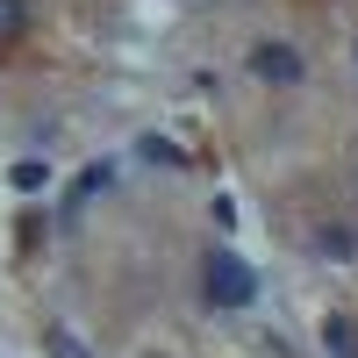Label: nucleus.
I'll return each mask as SVG.
<instances>
[{"label":"nucleus","mask_w":358,"mask_h":358,"mask_svg":"<svg viewBox=\"0 0 358 358\" xmlns=\"http://www.w3.org/2000/svg\"><path fill=\"white\" fill-rule=\"evenodd\" d=\"M143 158H158V165H187V151H179V143H165V136H143Z\"/></svg>","instance_id":"6"},{"label":"nucleus","mask_w":358,"mask_h":358,"mask_svg":"<svg viewBox=\"0 0 358 358\" xmlns=\"http://www.w3.org/2000/svg\"><path fill=\"white\" fill-rule=\"evenodd\" d=\"M43 344H50V358H94V351H86V344H79L72 330H50Z\"/></svg>","instance_id":"5"},{"label":"nucleus","mask_w":358,"mask_h":358,"mask_svg":"<svg viewBox=\"0 0 358 358\" xmlns=\"http://www.w3.org/2000/svg\"><path fill=\"white\" fill-rule=\"evenodd\" d=\"M322 344H330V358H358V322L351 315H322Z\"/></svg>","instance_id":"3"},{"label":"nucleus","mask_w":358,"mask_h":358,"mask_svg":"<svg viewBox=\"0 0 358 358\" xmlns=\"http://www.w3.org/2000/svg\"><path fill=\"white\" fill-rule=\"evenodd\" d=\"M315 244H322V258H351V251H358V244H351V229H322Z\"/></svg>","instance_id":"7"},{"label":"nucleus","mask_w":358,"mask_h":358,"mask_svg":"<svg viewBox=\"0 0 358 358\" xmlns=\"http://www.w3.org/2000/svg\"><path fill=\"white\" fill-rule=\"evenodd\" d=\"M15 187H22V194H36V187H50V165H36V158H22V165H15Z\"/></svg>","instance_id":"4"},{"label":"nucleus","mask_w":358,"mask_h":358,"mask_svg":"<svg viewBox=\"0 0 358 358\" xmlns=\"http://www.w3.org/2000/svg\"><path fill=\"white\" fill-rule=\"evenodd\" d=\"M22 22H29V8H22V0H0V36H15Z\"/></svg>","instance_id":"8"},{"label":"nucleus","mask_w":358,"mask_h":358,"mask_svg":"<svg viewBox=\"0 0 358 358\" xmlns=\"http://www.w3.org/2000/svg\"><path fill=\"white\" fill-rule=\"evenodd\" d=\"M201 294H208V301H215V308H251V294H258V273H251V265L244 258H236V251H208L201 258Z\"/></svg>","instance_id":"1"},{"label":"nucleus","mask_w":358,"mask_h":358,"mask_svg":"<svg viewBox=\"0 0 358 358\" xmlns=\"http://www.w3.org/2000/svg\"><path fill=\"white\" fill-rule=\"evenodd\" d=\"M251 72L273 79V86H294V79H301V50H294V43H258L251 50Z\"/></svg>","instance_id":"2"}]
</instances>
